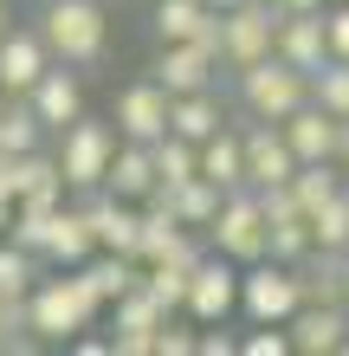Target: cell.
<instances>
[{"label":"cell","mask_w":349,"mask_h":356,"mask_svg":"<svg viewBox=\"0 0 349 356\" xmlns=\"http://www.w3.org/2000/svg\"><path fill=\"white\" fill-rule=\"evenodd\" d=\"M155 201H169V207H175V220H181V227H194V234H207V220L220 214V188H214L207 175H188L175 195H155Z\"/></svg>","instance_id":"484cf974"},{"label":"cell","mask_w":349,"mask_h":356,"mask_svg":"<svg viewBox=\"0 0 349 356\" xmlns=\"http://www.w3.org/2000/svg\"><path fill=\"white\" fill-rule=\"evenodd\" d=\"M46 65H52V52H46V39H39V33H0V91L26 97Z\"/></svg>","instance_id":"d6986e66"},{"label":"cell","mask_w":349,"mask_h":356,"mask_svg":"<svg viewBox=\"0 0 349 356\" xmlns=\"http://www.w3.org/2000/svg\"><path fill=\"white\" fill-rule=\"evenodd\" d=\"M149 156H155V195H175L188 175H201V143H188V136H155L149 143Z\"/></svg>","instance_id":"cb8c5ba5"},{"label":"cell","mask_w":349,"mask_h":356,"mask_svg":"<svg viewBox=\"0 0 349 356\" xmlns=\"http://www.w3.org/2000/svg\"><path fill=\"white\" fill-rule=\"evenodd\" d=\"M39 39L58 65H104L110 52V19L104 0H39Z\"/></svg>","instance_id":"7a4b0ae2"},{"label":"cell","mask_w":349,"mask_h":356,"mask_svg":"<svg viewBox=\"0 0 349 356\" xmlns=\"http://www.w3.org/2000/svg\"><path fill=\"white\" fill-rule=\"evenodd\" d=\"M278 39V7L272 0H239V7H220V26H214V52L220 65L239 72V65H259Z\"/></svg>","instance_id":"277c9868"},{"label":"cell","mask_w":349,"mask_h":356,"mask_svg":"<svg viewBox=\"0 0 349 356\" xmlns=\"http://www.w3.org/2000/svg\"><path fill=\"white\" fill-rule=\"evenodd\" d=\"M278 13H311V7H323V0H272Z\"/></svg>","instance_id":"ab89813d"},{"label":"cell","mask_w":349,"mask_h":356,"mask_svg":"<svg viewBox=\"0 0 349 356\" xmlns=\"http://www.w3.org/2000/svg\"><path fill=\"white\" fill-rule=\"evenodd\" d=\"M104 188L117 201H155V156H149V143H123L117 136V149H110V169H104Z\"/></svg>","instance_id":"ac0fdd59"},{"label":"cell","mask_w":349,"mask_h":356,"mask_svg":"<svg viewBox=\"0 0 349 356\" xmlns=\"http://www.w3.org/2000/svg\"><path fill=\"white\" fill-rule=\"evenodd\" d=\"M272 52L284 58V65H298L304 78H311L323 58H330V39H323V7H311V13H278Z\"/></svg>","instance_id":"2e32d148"},{"label":"cell","mask_w":349,"mask_h":356,"mask_svg":"<svg viewBox=\"0 0 349 356\" xmlns=\"http://www.w3.org/2000/svg\"><path fill=\"white\" fill-rule=\"evenodd\" d=\"M214 26H220V13L207 7V0H155L162 46H175V39H207V46H214Z\"/></svg>","instance_id":"603a6c76"},{"label":"cell","mask_w":349,"mask_h":356,"mask_svg":"<svg viewBox=\"0 0 349 356\" xmlns=\"http://www.w3.org/2000/svg\"><path fill=\"white\" fill-rule=\"evenodd\" d=\"M323 39H330V58H349V7L323 13Z\"/></svg>","instance_id":"e575fe53"},{"label":"cell","mask_w":349,"mask_h":356,"mask_svg":"<svg viewBox=\"0 0 349 356\" xmlns=\"http://www.w3.org/2000/svg\"><path fill=\"white\" fill-rule=\"evenodd\" d=\"M39 136H46V123L33 117L26 97L0 111V156H26V149H39Z\"/></svg>","instance_id":"1f68e13d"},{"label":"cell","mask_w":349,"mask_h":356,"mask_svg":"<svg viewBox=\"0 0 349 356\" xmlns=\"http://www.w3.org/2000/svg\"><path fill=\"white\" fill-rule=\"evenodd\" d=\"M239 350H246V356H284V350H291V337H284V324H259Z\"/></svg>","instance_id":"836d02e7"},{"label":"cell","mask_w":349,"mask_h":356,"mask_svg":"<svg viewBox=\"0 0 349 356\" xmlns=\"http://www.w3.org/2000/svg\"><path fill=\"white\" fill-rule=\"evenodd\" d=\"M207 7H214V13H220V7H239V0H207Z\"/></svg>","instance_id":"7bdbcfd3"},{"label":"cell","mask_w":349,"mask_h":356,"mask_svg":"<svg viewBox=\"0 0 349 356\" xmlns=\"http://www.w3.org/2000/svg\"><path fill=\"white\" fill-rule=\"evenodd\" d=\"M284 337H291V350L304 356H330L349 343V305H311L304 298L291 318H284Z\"/></svg>","instance_id":"9a60e30c"},{"label":"cell","mask_w":349,"mask_h":356,"mask_svg":"<svg viewBox=\"0 0 349 356\" xmlns=\"http://www.w3.org/2000/svg\"><path fill=\"white\" fill-rule=\"evenodd\" d=\"M78 214H85L91 240H97V253H130V259H136V220H142V207H136V201H117L110 188H91Z\"/></svg>","instance_id":"4fadbf2b"},{"label":"cell","mask_w":349,"mask_h":356,"mask_svg":"<svg viewBox=\"0 0 349 356\" xmlns=\"http://www.w3.org/2000/svg\"><path fill=\"white\" fill-rule=\"evenodd\" d=\"M26 104H33V117L46 123V130H65L71 117H85V85H78V72L46 65V72H39V85L26 91Z\"/></svg>","instance_id":"e0dca14e"},{"label":"cell","mask_w":349,"mask_h":356,"mask_svg":"<svg viewBox=\"0 0 349 356\" xmlns=\"http://www.w3.org/2000/svg\"><path fill=\"white\" fill-rule=\"evenodd\" d=\"M220 123H227V104H220L214 91H188V97H169V130H175V136L201 143V136H214Z\"/></svg>","instance_id":"d4e9b609"},{"label":"cell","mask_w":349,"mask_h":356,"mask_svg":"<svg viewBox=\"0 0 349 356\" xmlns=\"http://www.w3.org/2000/svg\"><path fill=\"white\" fill-rule=\"evenodd\" d=\"M117 136L123 143H155L169 136V91L155 85V78H142V85H123L117 91Z\"/></svg>","instance_id":"5bb4252c"},{"label":"cell","mask_w":349,"mask_h":356,"mask_svg":"<svg viewBox=\"0 0 349 356\" xmlns=\"http://www.w3.org/2000/svg\"><path fill=\"white\" fill-rule=\"evenodd\" d=\"M188 350H194V330H181V324L155 330V356H188Z\"/></svg>","instance_id":"d590c367"},{"label":"cell","mask_w":349,"mask_h":356,"mask_svg":"<svg viewBox=\"0 0 349 356\" xmlns=\"http://www.w3.org/2000/svg\"><path fill=\"white\" fill-rule=\"evenodd\" d=\"M0 111H7V91H0Z\"/></svg>","instance_id":"f6af8a7d"},{"label":"cell","mask_w":349,"mask_h":356,"mask_svg":"<svg viewBox=\"0 0 349 356\" xmlns=\"http://www.w3.org/2000/svg\"><path fill=\"white\" fill-rule=\"evenodd\" d=\"M26 330L39 343H71L78 330H91V318L104 311V298L91 291V279L78 266H65V279H33V291H26Z\"/></svg>","instance_id":"6da1fadb"},{"label":"cell","mask_w":349,"mask_h":356,"mask_svg":"<svg viewBox=\"0 0 349 356\" xmlns=\"http://www.w3.org/2000/svg\"><path fill=\"white\" fill-rule=\"evenodd\" d=\"M33 279H39V259L26 253V246H0V298H13V305H26V291H33Z\"/></svg>","instance_id":"d6a6232c"},{"label":"cell","mask_w":349,"mask_h":356,"mask_svg":"<svg viewBox=\"0 0 349 356\" xmlns=\"http://www.w3.org/2000/svg\"><path fill=\"white\" fill-rule=\"evenodd\" d=\"M181 311H194V324H227L233 311H239V272L227 253H201L194 259V279H188V305Z\"/></svg>","instance_id":"9c48e42d"},{"label":"cell","mask_w":349,"mask_h":356,"mask_svg":"<svg viewBox=\"0 0 349 356\" xmlns=\"http://www.w3.org/2000/svg\"><path fill=\"white\" fill-rule=\"evenodd\" d=\"M337 266H343V305H349V253H337Z\"/></svg>","instance_id":"60d3db41"},{"label":"cell","mask_w":349,"mask_h":356,"mask_svg":"<svg viewBox=\"0 0 349 356\" xmlns=\"http://www.w3.org/2000/svg\"><path fill=\"white\" fill-rule=\"evenodd\" d=\"M117 305V330H110V356H155V330L169 324V305L149 298L142 285H130Z\"/></svg>","instance_id":"8fae6325"},{"label":"cell","mask_w":349,"mask_h":356,"mask_svg":"<svg viewBox=\"0 0 349 356\" xmlns=\"http://www.w3.org/2000/svg\"><path fill=\"white\" fill-rule=\"evenodd\" d=\"M155 259H175V266L201 259L194 227H181L169 201H142V220H136V266H155Z\"/></svg>","instance_id":"ba28073f"},{"label":"cell","mask_w":349,"mask_h":356,"mask_svg":"<svg viewBox=\"0 0 349 356\" xmlns=\"http://www.w3.org/2000/svg\"><path fill=\"white\" fill-rule=\"evenodd\" d=\"M26 324V311H19L13 298H0V350H13V330Z\"/></svg>","instance_id":"8d00e7d4"},{"label":"cell","mask_w":349,"mask_h":356,"mask_svg":"<svg viewBox=\"0 0 349 356\" xmlns=\"http://www.w3.org/2000/svg\"><path fill=\"white\" fill-rule=\"evenodd\" d=\"M78 272H85V279H91V291L110 305V298H123V291L136 285V272H142V266H136L130 253H91L85 266H78Z\"/></svg>","instance_id":"f1b7e54d"},{"label":"cell","mask_w":349,"mask_h":356,"mask_svg":"<svg viewBox=\"0 0 349 356\" xmlns=\"http://www.w3.org/2000/svg\"><path fill=\"white\" fill-rule=\"evenodd\" d=\"M239 149H246V188H284V181L298 175V156H291V143H284V130H278V123L246 117Z\"/></svg>","instance_id":"30bf717a"},{"label":"cell","mask_w":349,"mask_h":356,"mask_svg":"<svg viewBox=\"0 0 349 356\" xmlns=\"http://www.w3.org/2000/svg\"><path fill=\"white\" fill-rule=\"evenodd\" d=\"M304 305V285H298V266H278V259H253L239 272V311L253 324H284L291 311Z\"/></svg>","instance_id":"52a82bcc"},{"label":"cell","mask_w":349,"mask_h":356,"mask_svg":"<svg viewBox=\"0 0 349 356\" xmlns=\"http://www.w3.org/2000/svg\"><path fill=\"white\" fill-rule=\"evenodd\" d=\"M207 246H214V253H227L233 266L265 259V207H259L253 188H233V195H220V214L207 220Z\"/></svg>","instance_id":"8992f818"},{"label":"cell","mask_w":349,"mask_h":356,"mask_svg":"<svg viewBox=\"0 0 349 356\" xmlns=\"http://www.w3.org/2000/svg\"><path fill=\"white\" fill-rule=\"evenodd\" d=\"M0 33H7V0H0Z\"/></svg>","instance_id":"ee69618b"},{"label":"cell","mask_w":349,"mask_h":356,"mask_svg":"<svg viewBox=\"0 0 349 356\" xmlns=\"http://www.w3.org/2000/svg\"><path fill=\"white\" fill-rule=\"evenodd\" d=\"M214 72H220V52L207 39H175V46H162V58H155V85L169 97L214 91Z\"/></svg>","instance_id":"7c38bea8"},{"label":"cell","mask_w":349,"mask_h":356,"mask_svg":"<svg viewBox=\"0 0 349 356\" xmlns=\"http://www.w3.org/2000/svg\"><path fill=\"white\" fill-rule=\"evenodd\" d=\"M201 175H207L220 195L246 188V149H239V123H220L214 136H201Z\"/></svg>","instance_id":"44dd1931"},{"label":"cell","mask_w":349,"mask_h":356,"mask_svg":"<svg viewBox=\"0 0 349 356\" xmlns=\"http://www.w3.org/2000/svg\"><path fill=\"white\" fill-rule=\"evenodd\" d=\"M91 253H97V240H91L85 214L58 201V207H52V220H46V253H39V259H52V266H85Z\"/></svg>","instance_id":"7402d4cb"},{"label":"cell","mask_w":349,"mask_h":356,"mask_svg":"<svg viewBox=\"0 0 349 356\" xmlns=\"http://www.w3.org/2000/svg\"><path fill=\"white\" fill-rule=\"evenodd\" d=\"M110 149H117V130L97 117H71L65 130H58V175H65V188H78V195H91V188H104V169H110Z\"/></svg>","instance_id":"5b68a950"},{"label":"cell","mask_w":349,"mask_h":356,"mask_svg":"<svg viewBox=\"0 0 349 356\" xmlns=\"http://www.w3.org/2000/svg\"><path fill=\"white\" fill-rule=\"evenodd\" d=\"M343 181H349V175L337 169V162H298V175L284 181V188L298 195V207H304V214H317V207L330 201V195H337Z\"/></svg>","instance_id":"f546056e"},{"label":"cell","mask_w":349,"mask_h":356,"mask_svg":"<svg viewBox=\"0 0 349 356\" xmlns=\"http://www.w3.org/2000/svg\"><path fill=\"white\" fill-rule=\"evenodd\" d=\"M194 350H207V356H233L239 343L227 337V324H220V330H207V337H194Z\"/></svg>","instance_id":"74e56055"},{"label":"cell","mask_w":349,"mask_h":356,"mask_svg":"<svg viewBox=\"0 0 349 356\" xmlns=\"http://www.w3.org/2000/svg\"><path fill=\"white\" fill-rule=\"evenodd\" d=\"M304 253H311V220L304 214H265V259L298 266Z\"/></svg>","instance_id":"83f0119b"},{"label":"cell","mask_w":349,"mask_h":356,"mask_svg":"<svg viewBox=\"0 0 349 356\" xmlns=\"http://www.w3.org/2000/svg\"><path fill=\"white\" fill-rule=\"evenodd\" d=\"M337 169H343V175H349V117H343V123H337Z\"/></svg>","instance_id":"f35d334b"},{"label":"cell","mask_w":349,"mask_h":356,"mask_svg":"<svg viewBox=\"0 0 349 356\" xmlns=\"http://www.w3.org/2000/svg\"><path fill=\"white\" fill-rule=\"evenodd\" d=\"M311 253H349V181L311 214Z\"/></svg>","instance_id":"4316f807"},{"label":"cell","mask_w":349,"mask_h":356,"mask_svg":"<svg viewBox=\"0 0 349 356\" xmlns=\"http://www.w3.org/2000/svg\"><path fill=\"white\" fill-rule=\"evenodd\" d=\"M284 143H291V156L298 162H337V117L330 111H317V104H298L291 117L278 123Z\"/></svg>","instance_id":"ffe728a7"},{"label":"cell","mask_w":349,"mask_h":356,"mask_svg":"<svg viewBox=\"0 0 349 356\" xmlns=\"http://www.w3.org/2000/svg\"><path fill=\"white\" fill-rule=\"evenodd\" d=\"M311 104L330 111L337 123L349 117V58H323V65L311 72Z\"/></svg>","instance_id":"4dcf8cb0"},{"label":"cell","mask_w":349,"mask_h":356,"mask_svg":"<svg viewBox=\"0 0 349 356\" xmlns=\"http://www.w3.org/2000/svg\"><path fill=\"white\" fill-rule=\"evenodd\" d=\"M7 220H13V201H7V195H0V234H7Z\"/></svg>","instance_id":"b9f144b4"},{"label":"cell","mask_w":349,"mask_h":356,"mask_svg":"<svg viewBox=\"0 0 349 356\" xmlns=\"http://www.w3.org/2000/svg\"><path fill=\"white\" fill-rule=\"evenodd\" d=\"M233 78H239V111L259 123H284L298 104H311V78L298 65H284L278 52H265L259 65H239Z\"/></svg>","instance_id":"3957f363"}]
</instances>
